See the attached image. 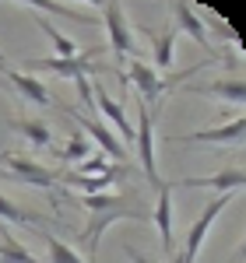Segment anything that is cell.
I'll return each instance as SVG.
<instances>
[{
	"label": "cell",
	"mask_w": 246,
	"mask_h": 263,
	"mask_svg": "<svg viewBox=\"0 0 246 263\" xmlns=\"http://www.w3.org/2000/svg\"><path fill=\"white\" fill-rule=\"evenodd\" d=\"M116 221H137V224H148L151 221V211L141 203V193L137 190H120V200L113 203L109 211H99V214H92L88 218V228L78 232V242L92 253V260H95V253H99V242H102L106 228Z\"/></svg>",
	"instance_id": "1"
},
{
	"label": "cell",
	"mask_w": 246,
	"mask_h": 263,
	"mask_svg": "<svg viewBox=\"0 0 246 263\" xmlns=\"http://www.w3.org/2000/svg\"><path fill=\"white\" fill-rule=\"evenodd\" d=\"M106 53V46H92V49H81L78 57L71 60H57V57H42V60H25V70H36V74H57V78H71L78 84L81 99L92 105V84H88V74H95V60Z\"/></svg>",
	"instance_id": "2"
},
{
	"label": "cell",
	"mask_w": 246,
	"mask_h": 263,
	"mask_svg": "<svg viewBox=\"0 0 246 263\" xmlns=\"http://www.w3.org/2000/svg\"><path fill=\"white\" fill-rule=\"evenodd\" d=\"M236 193H222V197H215V200L204 207V214L197 218V221L190 224V232H186V242H183V253L180 256H172L169 263H197V256H201V246H204L207 232L215 228V221H218V214L229 207V200H232Z\"/></svg>",
	"instance_id": "3"
},
{
	"label": "cell",
	"mask_w": 246,
	"mask_h": 263,
	"mask_svg": "<svg viewBox=\"0 0 246 263\" xmlns=\"http://www.w3.org/2000/svg\"><path fill=\"white\" fill-rule=\"evenodd\" d=\"M155 116H159V105H141V123L134 126V144H137V155H141V168L148 182L155 190H162L165 179L155 168Z\"/></svg>",
	"instance_id": "4"
},
{
	"label": "cell",
	"mask_w": 246,
	"mask_h": 263,
	"mask_svg": "<svg viewBox=\"0 0 246 263\" xmlns=\"http://www.w3.org/2000/svg\"><path fill=\"white\" fill-rule=\"evenodd\" d=\"M4 162V176H11L14 182H25V186H42V190H53L57 182L63 179V168H46V165L32 162V158H21V155H0Z\"/></svg>",
	"instance_id": "5"
},
{
	"label": "cell",
	"mask_w": 246,
	"mask_h": 263,
	"mask_svg": "<svg viewBox=\"0 0 246 263\" xmlns=\"http://www.w3.org/2000/svg\"><path fill=\"white\" fill-rule=\"evenodd\" d=\"M102 11V25L109 32V49L120 57V63L134 53V39H130V21H127V7L116 4V0H102L99 4Z\"/></svg>",
	"instance_id": "6"
},
{
	"label": "cell",
	"mask_w": 246,
	"mask_h": 263,
	"mask_svg": "<svg viewBox=\"0 0 246 263\" xmlns=\"http://www.w3.org/2000/svg\"><path fill=\"white\" fill-rule=\"evenodd\" d=\"M63 112H67L71 120L78 123L81 130H88V134H92V141H95L99 147H102V155L109 158V162H127V147H123V144L116 141V137H113V134H109V130H106V126H102L99 120H92V116L78 112L74 105H63Z\"/></svg>",
	"instance_id": "7"
},
{
	"label": "cell",
	"mask_w": 246,
	"mask_h": 263,
	"mask_svg": "<svg viewBox=\"0 0 246 263\" xmlns=\"http://www.w3.org/2000/svg\"><path fill=\"white\" fill-rule=\"evenodd\" d=\"M243 130H246V120L243 112L236 116L232 123L218 126V130H197V134H172L169 144H239L243 141Z\"/></svg>",
	"instance_id": "8"
},
{
	"label": "cell",
	"mask_w": 246,
	"mask_h": 263,
	"mask_svg": "<svg viewBox=\"0 0 246 263\" xmlns=\"http://www.w3.org/2000/svg\"><path fill=\"white\" fill-rule=\"evenodd\" d=\"M0 84H11L14 95L28 105H53V95L46 91V84L32 74H21V70H0Z\"/></svg>",
	"instance_id": "9"
},
{
	"label": "cell",
	"mask_w": 246,
	"mask_h": 263,
	"mask_svg": "<svg viewBox=\"0 0 246 263\" xmlns=\"http://www.w3.org/2000/svg\"><path fill=\"white\" fill-rule=\"evenodd\" d=\"M246 182V172L243 165H225L222 172L215 176H190V179H180L172 186H204V190H222V193H239Z\"/></svg>",
	"instance_id": "10"
},
{
	"label": "cell",
	"mask_w": 246,
	"mask_h": 263,
	"mask_svg": "<svg viewBox=\"0 0 246 263\" xmlns=\"http://www.w3.org/2000/svg\"><path fill=\"white\" fill-rule=\"evenodd\" d=\"M172 182H165L159 190V200H155V211H151V221L159 228V239H162V253L172 260Z\"/></svg>",
	"instance_id": "11"
},
{
	"label": "cell",
	"mask_w": 246,
	"mask_h": 263,
	"mask_svg": "<svg viewBox=\"0 0 246 263\" xmlns=\"http://www.w3.org/2000/svg\"><path fill=\"white\" fill-rule=\"evenodd\" d=\"M95 102H99V109H102L106 120H109V123H113V126L123 134V144L130 147V144H134V123L127 120V112H123L120 102H116V99H113V95L102 88V81H95Z\"/></svg>",
	"instance_id": "12"
},
{
	"label": "cell",
	"mask_w": 246,
	"mask_h": 263,
	"mask_svg": "<svg viewBox=\"0 0 246 263\" xmlns=\"http://www.w3.org/2000/svg\"><path fill=\"white\" fill-rule=\"evenodd\" d=\"M194 95H207V99H225L229 105H243L246 99V84L243 78H222V81H211V84H190Z\"/></svg>",
	"instance_id": "13"
},
{
	"label": "cell",
	"mask_w": 246,
	"mask_h": 263,
	"mask_svg": "<svg viewBox=\"0 0 246 263\" xmlns=\"http://www.w3.org/2000/svg\"><path fill=\"white\" fill-rule=\"evenodd\" d=\"M169 11H172V18H176V25H172V28H183L186 35H190V39L197 42V46L211 49V39H207L204 21L197 18V11H194L190 4H169Z\"/></svg>",
	"instance_id": "14"
},
{
	"label": "cell",
	"mask_w": 246,
	"mask_h": 263,
	"mask_svg": "<svg viewBox=\"0 0 246 263\" xmlns=\"http://www.w3.org/2000/svg\"><path fill=\"white\" fill-rule=\"evenodd\" d=\"M11 126H14V130H18V134L32 144L36 151H46V147L53 144V130H49L42 120H32V116H14V120H11Z\"/></svg>",
	"instance_id": "15"
},
{
	"label": "cell",
	"mask_w": 246,
	"mask_h": 263,
	"mask_svg": "<svg viewBox=\"0 0 246 263\" xmlns=\"http://www.w3.org/2000/svg\"><path fill=\"white\" fill-rule=\"evenodd\" d=\"M144 35L151 42V49H155V70H165L169 63H172V49H176V28L172 25H165L162 32H151V28H144Z\"/></svg>",
	"instance_id": "16"
},
{
	"label": "cell",
	"mask_w": 246,
	"mask_h": 263,
	"mask_svg": "<svg viewBox=\"0 0 246 263\" xmlns=\"http://www.w3.org/2000/svg\"><path fill=\"white\" fill-rule=\"evenodd\" d=\"M123 172H127V168H120V165H116V168H113V172H106V176H88V179H81V176H63V182H67V186H74V190H88V197H92V193L109 190V186L120 179Z\"/></svg>",
	"instance_id": "17"
},
{
	"label": "cell",
	"mask_w": 246,
	"mask_h": 263,
	"mask_svg": "<svg viewBox=\"0 0 246 263\" xmlns=\"http://www.w3.org/2000/svg\"><path fill=\"white\" fill-rule=\"evenodd\" d=\"M21 7H32V11H46V14H63V18L78 21V25H95V21L88 18L84 11L71 7V4H57V0H25Z\"/></svg>",
	"instance_id": "18"
},
{
	"label": "cell",
	"mask_w": 246,
	"mask_h": 263,
	"mask_svg": "<svg viewBox=\"0 0 246 263\" xmlns=\"http://www.w3.org/2000/svg\"><path fill=\"white\" fill-rule=\"evenodd\" d=\"M39 28L46 32V39L53 42L57 60H71V57H78V53H81V46H78L74 39H67L63 32H57V25H53V21H39Z\"/></svg>",
	"instance_id": "19"
},
{
	"label": "cell",
	"mask_w": 246,
	"mask_h": 263,
	"mask_svg": "<svg viewBox=\"0 0 246 263\" xmlns=\"http://www.w3.org/2000/svg\"><path fill=\"white\" fill-rule=\"evenodd\" d=\"M0 218H7V221H14V224H25V228H32V232H39L42 224L36 214H28V211H21L14 200H7L4 193H0Z\"/></svg>",
	"instance_id": "20"
},
{
	"label": "cell",
	"mask_w": 246,
	"mask_h": 263,
	"mask_svg": "<svg viewBox=\"0 0 246 263\" xmlns=\"http://www.w3.org/2000/svg\"><path fill=\"white\" fill-rule=\"evenodd\" d=\"M0 263H42V260H36L25 246L18 242V239H11L7 235V228H4V242H0Z\"/></svg>",
	"instance_id": "21"
},
{
	"label": "cell",
	"mask_w": 246,
	"mask_h": 263,
	"mask_svg": "<svg viewBox=\"0 0 246 263\" xmlns=\"http://www.w3.org/2000/svg\"><path fill=\"white\" fill-rule=\"evenodd\" d=\"M84 158H92V144L84 141L81 134H71V141H67V147L60 151L57 162L60 165H78V162H84Z\"/></svg>",
	"instance_id": "22"
},
{
	"label": "cell",
	"mask_w": 246,
	"mask_h": 263,
	"mask_svg": "<svg viewBox=\"0 0 246 263\" xmlns=\"http://www.w3.org/2000/svg\"><path fill=\"white\" fill-rule=\"evenodd\" d=\"M42 239H46V249H49V263H84L81 256L74 253V246H67L63 239L49 235V232H42Z\"/></svg>",
	"instance_id": "23"
},
{
	"label": "cell",
	"mask_w": 246,
	"mask_h": 263,
	"mask_svg": "<svg viewBox=\"0 0 246 263\" xmlns=\"http://www.w3.org/2000/svg\"><path fill=\"white\" fill-rule=\"evenodd\" d=\"M113 168H116V162H109L106 155H92V158H84V162L74 165V172H71V176L88 179V176H106V172H113Z\"/></svg>",
	"instance_id": "24"
},
{
	"label": "cell",
	"mask_w": 246,
	"mask_h": 263,
	"mask_svg": "<svg viewBox=\"0 0 246 263\" xmlns=\"http://www.w3.org/2000/svg\"><path fill=\"white\" fill-rule=\"evenodd\" d=\"M78 200H81V207L88 211V214H99V211H109L113 203L120 200V193H92V197L84 193V197H78Z\"/></svg>",
	"instance_id": "25"
},
{
	"label": "cell",
	"mask_w": 246,
	"mask_h": 263,
	"mask_svg": "<svg viewBox=\"0 0 246 263\" xmlns=\"http://www.w3.org/2000/svg\"><path fill=\"white\" fill-rule=\"evenodd\" d=\"M123 253H127V260H134V263H155V260H151V256H144V253H137V249H134V246H130V242L123 246Z\"/></svg>",
	"instance_id": "26"
},
{
	"label": "cell",
	"mask_w": 246,
	"mask_h": 263,
	"mask_svg": "<svg viewBox=\"0 0 246 263\" xmlns=\"http://www.w3.org/2000/svg\"><path fill=\"white\" fill-rule=\"evenodd\" d=\"M0 67H4V53H0Z\"/></svg>",
	"instance_id": "27"
}]
</instances>
